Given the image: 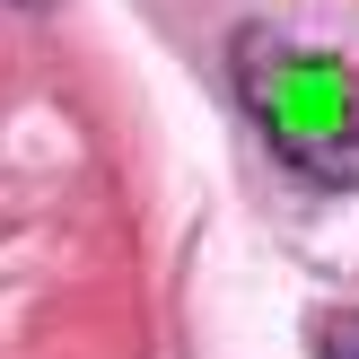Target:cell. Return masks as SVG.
Segmentation results:
<instances>
[{
    "label": "cell",
    "mask_w": 359,
    "mask_h": 359,
    "mask_svg": "<svg viewBox=\"0 0 359 359\" xmlns=\"http://www.w3.org/2000/svg\"><path fill=\"white\" fill-rule=\"evenodd\" d=\"M228 62H237V97L280 149V167H298L325 193H359V70L342 53L290 27H237Z\"/></svg>",
    "instance_id": "6da1fadb"
},
{
    "label": "cell",
    "mask_w": 359,
    "mask_h": 359,
    "mask_svg": "<svg viewBox=\"0 0 359 359\" xmlns=\"http://www.w3.org/2000/svg\"><path fill=\"white\" fill-rule=\"evenodd\" d=\"M27 9H44V0H27Z\"/></svg>",
    "instance_id": "7a4b0ae2"
}]
</instances>
